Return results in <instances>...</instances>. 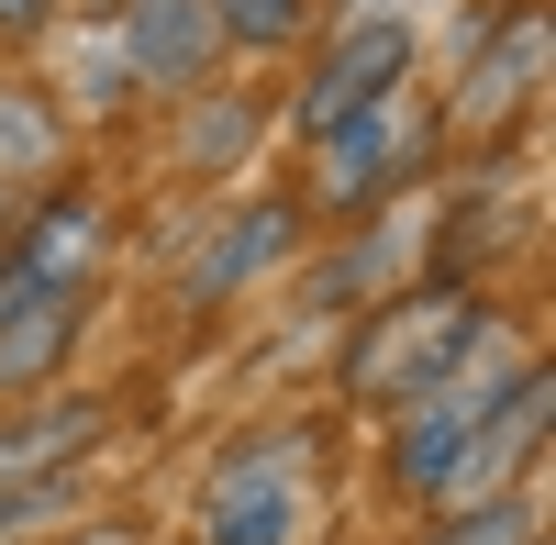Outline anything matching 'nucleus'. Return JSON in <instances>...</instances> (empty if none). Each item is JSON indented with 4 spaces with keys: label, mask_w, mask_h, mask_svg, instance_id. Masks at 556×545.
Here are the masks:
<instances>
[{
    "label": "nucleus",
    "mask_w": 556,
    "mask_h": 545,
    "mask_svg": "<svg viewBox=\"0 0 556 545\" xmlns=\"http://www.w3.org/2000/svg\"><path fill=\"white\" fill-rule=\"evenodd\" d=\"M112 413L101 401H45V413H23V423H0V490H34L45 468H67L89 434H101Z\"/></svg>",
    "instance_id": "nucleus-7"
},
{
    "label": "nucleus",
    "mask_w": 556,
    "mask_h": 545,
    "mask_svg": "<svg viewBox=\"0 0 556 545\" xmlns=\"http://www.w3.org/2000/svg\"><path fill=\"white\" fill-rule=\"evenodd\" d=\"M534 379V356H501V368H456V379H434L424 401H401V434H390V479L412 490V502H445V479H456V457H468L479 445V423L501 413V401H513Z\"/></svg>",
    "instance_id": "nucleus-2"
},
{
    "label": "nucleus",
    "mask_w": 556,
    "mask_h": 545,
    "mask_svg": "<svg viewBox=\"0 0 556 545\" xmlns=\"http://www.w3.org/2000/svg\"><path fill=\"white\" fill-rule=\"evenodd\" d=\"M401 78H412V23H356L334 56L312 67V89H301V134H334V123H356V112L401 101Z\"/></svg>",
    "instance_id": "nucleus-3"
},
{
    "label": "nucleus",
    "mask_w": 556,
    "mask_h": 545,
    "mask_svg": "<svg viewBox=\"0 0 556 545\" xmlns=\"http://www.w3.org/2000/svg\"><path fill=\"white\" fill-rule=\"evenodd\" d=\"M212 0H123V67L146 89H190L212 67Z\"/></svg>",
    "instance_id": "nucleus-6"
},
{
    "label": "nucleus",
    "mask_w": 556,
    "mask_h": 545,
    "mask_svg": "<svg viewBox=\"0 0 556 545\" xmlns=\"http://www.w3.org/2000/svg\"><path fill=\"white\" fill-rule=\"evenodd\" d=\"M312 0H212V34L223 45H290Z\"/></svg>",
    "instance_id": "nucleus-11"
},
{
    "label": "nucleus",
    "mask_w": 556,
    "mask_h": 545,
    "mask_svg": "<svg viewBox=\"0 0 556 545\" xmlns=\"http://www.w3.org/2000/svg\"><path fill=\"white\" fill-rule=\"evenodd\" d=\"M45 12L56 0H0V34H45Z\"/></svg>",
    "instance_id": "nucleus-13"
},
{
    "label": "nucleus",
    "mask_w": 556,
    "mask_h": 545,
    "mask_svg": "<svg viewBox=\"0 0 556 545\" xmlns=\"http://www.w3.org/2000/svg\"><path fill=\"white\" fill-rule=\"evenodd\" d=\"M523 534H534V523H523L513 502H479V512H456V523H445L434 545H523Z\"/></svg>",
    "instance_id": "nucleus-12"
},
{
    "label": "nucleus",
    "mask_w": 556,
    "mask_h": 545,
    "mask_svg": "<svg viewBox=\"0 0 556 545\" xmlns=\"http://www.w3.org/2000/svg\"><path fill=\"white\" fill-rule=\"evenodd\" d=\"M278 245H290V201H256V212L235 223V235H212V245H201V267H190V290H201V301H223V290H245L256 267H278Z\"/></svg>",
    "instance_id": "nucleus-10"
},
{
    "label": "nucleus",
    "mask_w": 556,
    "mask_h": 545,
    "mask_svg": "<svg viewBox=\"0 0 556 545\" xmlns=\"http://www.w3.org/2000/svg\"><path fill=\"white\" fill-rule=\"evenodd\" d=\"M78 345V301H23L0 312V390H45Z\"/></svg>",
    "instance_id": "nucleus-9"
},
{
    "label": "nucleus",
    "mask_w": 556,
    "mask_h": 545,
    "mask_svg": "<svg viewBox=\"0 0 556 545\" xmlns=\"http://www.w3.org/2000/svg\"><path fill=\"white\" fill-rule=\"evenodd\" d=\"M301 534V479H290V445H245V457H223L212 479V545H290Z\"/></svg>",
    "instance_id": "nucleus-5"
},
{
    "label": "nucleus",
    "mask_w": 556,
    "mask_h": 545,
    "mask_svg": "<svg viewBox=\"0 0 556 545\" xmlns=\"http://www.w3.org/2000/svg\"><path fill=\"white\" fill-rule=\"evenodd\" d=\"M412 156H424V134L379 101V112H356V123H334V134H312V190L334 201V212H367L390 178H412Z\"/></svg>",
    "instance_id": "nucleus-4"
},
{
    "label": "nucleus",
    "mask_w": 556,
    "mask_h": 545,
    "mask_svg": "<svg viewBox=\"0 0 556 545\" xmlns=\"http://www.w3.org/2000/svg\"><path fill=\"white\" fill-rule=\"evenodd\" d=\"M479 334H490V301H479L468 279H434V290L390 301L379 324L345 345V390H356V401H424L434 379H456V368L479 356Z\"/></svg>",
    "instance_id": "nucleus-1"
},
{
    "label": "nucleus",
    "mask_w": 556,
    "mask_h": 545,
    "mask_svg": "<svg viewBox=\"0 0 556 545\" xmlns=\"http://www.w3.org/2000/svg\"><path fill=\"white\" fill-rule=\"evenodd\" d=\"M534 78H545V23L513 12V23L490 34V56L468 67V89H456V101H468V123H501V112H523V101H534Z\"/></svg>",
    "instance_id": "nucleus-8"
}]
</instances>
